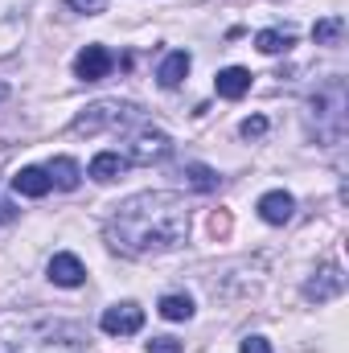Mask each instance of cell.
Listing matches in <instances>:
<instances>
[{
  "label": "cell",
  "instance_id": "9c48e42d",
  "mask_svg": "<svg viewBox=\"0 0 349 353\" xmlns=\"http://www.w3.org/2000/svg\"><path fill=\"white\" fill-rule=\"evenodd\" d=\"M46 271H50V279H54L58 288H79V283L87 279V267L79 263V255H70V251H62V255H54Z\"/></svg>",
  "mask_w": 349,
  "mask_h": 353
},
{
  "label": "cell",
  "instance_id": "277c9868",
  "mask_svg": "<svg viewBox=\"0 0 349 353\" xmlns=\"http://www.w3.org/2000/svg\"><path fill=\"white\" fill-rule=\"evenodd\" d=\"M140 119V111L132 107V103H119V99H103V103H90L83 115H74V132L79 136H94V132H103V128H128V123H136Z\"/></svg>",
  "mask_w": 349,
  "mask_h": 353
},
{
  "label": "cell",
  "instance_id": "4fadbf2b",
  "mask_svg": "<svg viewBox=\"0 0 349 353\" xmlns=\"http://www.w3.org/2000/svg\"><path fill=\"white\" fill-rule=\"evenodd\" d=\"M46 176H50V185L54 189H79V165L70 161V157H54L50 165H46Z\"/></svg>",
  "mask_w": 349,
  "mask_h": 353
},
{
  "label": "cell",
  "instance_id": "d6986e66",
  "mask_svg": "<svg viewBox=\"0 0 349 353\" xmlns=\"http://www.w3.org/2000/svg\"><path fill=\"white\" fill-rule=\"evenodd\" d=\"M185 176H189V185L201 189V193H214V189H218V173L206 169V165H185Z\"/></svg>",
  "mask_w": 349,
  "mask_h": 353
},
{
  "label": "cell",
  "instance_id": "5bb4252c",
  "mask_svg": "<svg viewBox=\"0 0 349 353\" xmlns=\"http://www.w3.org/2000/svg\"><path fill=\"white\" fill-rule=\"evenodd\" d=\"M128 157H119V152H99L94 161H90V176L94 181H115V176H123L128 173Z\"/></svg>",
  "mask_w": 349,
  "mask_h": 353
},
{
  "label": "cell",
  "instance_id": "44dd1931",
  "mask_svg": "<svg viewBox=\"0 0 349 353\" xmlns=\"http://www.w3.org/2000/svg\"><path fill=\"white\" fill-rule=\"evenodd\" d=\"M66 8H74V12H87V17H94V12H103V8H107V0H66Z\"/></svg>",
  "mask_w": 349,
  "mask_h": 353
},
{
  "label": "cell",
  "instance_id": "7402d4cb",
  "mask_svg": "<svg viewBox=\"0 0 349 353\" xmlns=\"http://www.w3.org/2000/svg\"><path fill=\"white\" fill-rule=\"evenodd\" d=\"M148 353H181V341L177 337H152L148 341Z\"/></svg>",
  "mask_w": 349,
  "mask_h": 353
},
{
  "label": "cell",
  "instance_id": "30bf717a",
  "mask_svg": "<svg viewBox=\"0 0 349 353\" xmlns=\"http://www.w3.org/2000/svg\"><path fill=\"white\" fill-rule=\"evenodd\" d=\"M292 210H296V201H292V193H283V189H271V193L259 197V218L271 222V226H283V222L292 218Z\"/></svg>",
  "mask_w": 349,
  "mask_h": 353
},
{
  "label": "cell",
  "instance_id": "2e32d148",
  "mask_svg": "<svg viewBox=\"0 0 349 353\" xmlns=\"http://www.w3.org/2000/svg\"><path fill=\"white\" fill-rule=\"evenodd\" d=\"M341 33H346V21H341V17H325V21L312 25V41H317V46H337Z\"/></svg>",
  "mask_w": 349,
  "mask_h": 353
},
{
  "label": "cell",
  "instance_id": "e0dca14e",
  "mask_svg": "<svg viewBox=\"0 0 349 353\" xmlns=\"http://www.w3.org/2000/svg\"><path fill=\"white\" fill-rule=\"evenodd\" d=\"M255 46H259L263 54H283L292 46V33L288 29H263L259 37H255Z\"/></svg>",
  "mask_w": 349,
  "mask_h": 353
},
{
  "label": "cell",
  "instance_id": "52a82bcc",
  "mask_svg": "<svg viewBox=\"0 0 349 353\" xmlns=\"http://www.w3.org/2000/svg\"><path fill=\"white\" fill-rule=\"evenodd\" d=\"M111 66H115V54H111L107 46H83L79 58H74V74H79L83 83H99V79H107Z\"/></svg>",
  "mask_w": 349,
  "mask_h": 353
},
{
  "label": "cell",
  "instance_id": "7a4b0ae2",
  "mask_svg": "<svg viewBox=\"0 0 349 353\" xmlns=\"http://www.w3.org/2000/svg\"><path fill=\"white\" fill-rule=\"evenodd\" d=\"M0 353H87V350H83L79 329L41 321V325H29L12 337H0Z\"/></svg>",
  "mask_w": 349,
  "mask_h": 353
},
{
  "label": "cell",
  "instance_id": "6da1fadb",
  "mask_svg": "<svg viewBox=\"0 0 349 353\" xmlns=\"http://www.w3.org/2000/svg\"><path fill=\"white\" fill-rule=\"evenodd\" d=\"M189 205L177 193H136L107 218V243L119 255H161L185 243Z\"/></svg>",
  "mask_w": 349,
  "mask_h": 353
},
{
  "label": "cell",
  "instance_id": "7c38bea8",
  "mask_svg": "<svg viewBox=\"0 0 349 353\" xmlns=\"http://www.w3.org/2000/svg\"><path fill=\"white\" fill-rule=\"evenodd\" d=\"M12 189H17L21 197H46L54 185H50L46 169H21V173L12 176Z\"/></svg>",
  "mask_w": 349,
  "mask_h": 353
},
{
  "label": "cell",
  "instance_id": "8fae6325",
  "mask_svg": "<svg viewBox=\"0 0 349 353\" xmlns=\"http://www.w3.org/2000/svg\"><path fill=\"white\" fill-rule=\"evenodd\" d=\"M214 87H218L222 99H243V94L251 90V70H243V66H226V70H218Z\"/></svg>",
  "mask_w": 349,
  "mask_h": 353
},
{
  "label": "cell",
  "instance_id": "5b68a950",
  "mask_svg": "<svg viewBox=\"0 0 349 353\" xmlns=\"http://www.w3.org/2000/svg\"><path fill=\"white\" fill-rule=\"evenodd\" d=\"M169 152H173V140L165 132H157V128H140L132 136V144H128V161H136V165H157Z\"/></svg>",
  "mask_w": 349,
  "mask_h": 353
},
{
  "label": "cell",
  "instance_id": "ba28073f",
  "mask_svg": "<svg viewBox=\"0 0 349 353\" xmlns=\"http://www.w3.org/2000/svg\"><path fill=\"white\" fill-rule=\"evenodd\" d=\"M346 292V275H341V267L337 263H325L308 283H304V300H317V304H325V300H337Z\"/></svg>",
  "mask_w": 349,
  "mask_h": 353
},
{
  "label": "cell",
  "instance_id": "603a6c76",
  "mask_svg": "<svg viewBox=\"0 0 349 353\" xmlns=\"http://www.w3.org/2000/svg\"><path fill=\"white\" fill-rule=\"evenodd\" d=\"M239 353H271V341H267V337H247V341L239 345Z\"/></svg>",
  "mask_w": 349,
  "mask_h": 353
},
{
  "label": "cell",
  "instance_id": "ac0fdd59",
  "mask_svg": "<svg viewBox=\"0 0 349 353\" xmlns=\"http://www.w3.org/2000/svg\"><path fill=\"white\" fill-rule=\"evenodd\" d=\"M161 316L165 321H189L193 316V300L189 296H165L161 300Z\"/></svg>",
  "mask_w": 349,
  "mask_h": 353
},
{
  "label": "cell",
  "instance_id": "ffe728a7",
  "mask_svg": "<svg viewBox=\"0 0 349 353\" xmlns=\"http://www.w3.org/2000/svg\"><path fill=\"white\" fill-rule=\"evenodd\" d=\"M239 132H243L247 140H259L263 132H267V119H263V115H251V119H243V128H239Z\"/></svg>",
  "mask_w": 349,
  "mask_h": 353
},
{
  "label": "cell",
  "instance_id": "3957f363",
  "mask_svg": "<svg viewBox=\"0 0 349 353\" xmlns=\"http://www.w3.org/2000/svg\"><path fill=\"white\" fill-rule=\"evenodd\" d=\"M312 119H317V140L337 144L346 132V87L341 79H333L325 90L312 94Z\"/></svg>",
  "mask_w": 349,
  "mask_h": 353
},
{
  "label": "cell",
  "instance_id": "d4e9b609",
  "mask_svg": "<svg viewBox=\"0 0 349 353\" xmlns=\"http://www.w3.org/2000/svg\"><path fill=\"white\" fill-rule=\"evenodd\" d=\"M4 99H8V87H4V83H0V103H4Z\"/></svg>",
  "mask_w": 349,
  "mask_h": 353
},
{
  "label": "cell",
  "instance_id": "cb8c5ba5",
  "mask_svg": "<svg viewBox=\"0 0 349 353\" xmlns=\"http://www.w3.org/2000/svg\"><path fill=\"white\" fill-rule=\"evenodd\" d=\"M8 218H12V205H8V201H0V222H8Z\"/></svg>",
  "mask_w": 349,
  "mask_h": 353
},
{
  "label": "cell",
  "instance_id": "9a60e30c",
  "mask_svg": "<svg viewBox=\"0 0 349 353\" xmlns=\"http://www.w3.org/2000/svg\"><path fill=\"white\" fill-rule=\"evenodd\" d=\"M185 74H189V54H185V50L169 54V58L161 62V70H157L161 87H181V79H185Z\"/></svg>",
  "mask_w": 349,
  "mask_h": 353
},
{
  "label": "cell",
  "instance_id": "8992f818",
  "mask_svg": "<svg viewBox=\"0 0 349 353\" xmlns=\"http://www.w3.org/2000/svg\"><path fill=\"white\" fill-rule=\"evenodd\" d=\"M99 329H103V333H111V337H132V333H140V329H144V308H140V304H132V300L111 304V308H103Z\"/></svg>",
  "mask_w": 349,
  "mask_h": 353
}]
</instances>
